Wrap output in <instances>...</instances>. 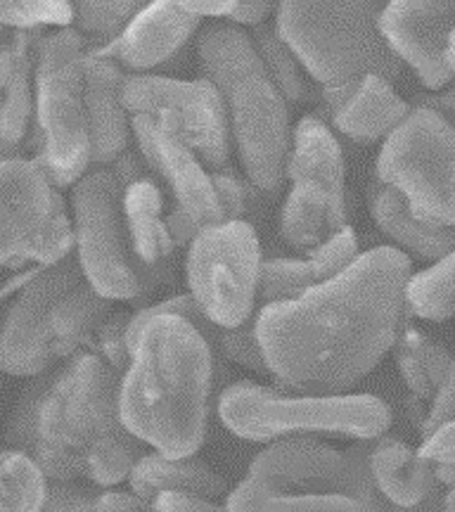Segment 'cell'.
<instances>
[{"label":"cell","instance_id":"cell-22","mask_svg":"<svg viewBox=\"0 0 455 512\" xmlns=\"http://www.w3.org/2000/svg\"><path fill=\"white\" fill-rule=\"evenodd\" d=\"M370 472H373L377 494L401 508H415L425 503L439 486L434 465L422 458L415 448L389 434L377 437L373 456H370Z\"/></svg>","mask_w":455,"mask_h":512},{"label":"cell","instance_id":"cell-53","mask_svg":"<svg viewBox=\"0 0 455 512\" xmlns=\"http://www.w3.org/2000/svg\"><path fill=\"white\" fill-rule=\"evenodd\" d=\"M444 512H455V484L448 486V494L444 496Z\"/></svg>","mask_w":455,"mask_h":512},{"label":"cell","instance_id":"cell-30","mask_svg":"<svg viewBox=\"0 0 455 512\" xmlns=\"http://www.w3.org/2000/svg\"><path fill=\"white\" fill-rule=\"evenodd\" d=\"M406 302L410 313L418 318L434 323L455 318V249L425 271L413 273Z\"/></svg>","mask_w":455,"mask_h":512},{"label":"cell","instance_id":"cell-48","mask_svg":"<svg viewBox=\"0 0 455 512\" xmlns=\"http://www.w3.org/2000/svg\"><path fill=\"white\" fill-rule=\"evenodd\" d=\"M418 107L437 112L441 119H446L455 128V88H448V91L437 95H420Z\"/></svg>","mask_w":455,"mask_h":512},{"label":"cell","instance_id":"cell-40","mask_svg":"<svg viewBox=\"0 0 455 512\" xmlns=\"http://www.w3.org/2000/svg\"><path fill=\"white\" fill-rule=\"evenodd\" d=\"M128 325L131 313H112L98 330V351L117 373L124 375L131 366V347H128Z\"/></svg>","mask_w":455,"mask_h":512},{"label":"cell","instance_id":"cell-27","mask_svg":"<svg viewBox=\"0 0 455 512\" xmlns=\"http://www.w3.org/2000/svg\"><path fill=\"white\" fill-rule=\"evenodd\" d=\"M394 358L403 382L418 401H432L437 396L455 363V356L444 344L410 325L396 339Z\"/></svg>","mask_w":455,"mask_h":512},{"label":"cell","instance_id":"cell-25","mask_svg":"<svg viewBox=\"0 0 455 512\" xmlns=\"http://www.w3.org/2000/svg\"><path fill=\"white\" fill-rule=\"evenodd\" d=\"M34 31H15L8 36L0 60V86H3V152L5 157L27 138L31 119V67H34ZM38 53V50H36Z\"/></svg>","mask_w":455,"mask_h":512},{"label":"cell","instance_id":"cell-52","mask_svg":"<svg viewBox=\"0 0 455 512\" xmlns=\"http://www.w3.org/2000/svg\"><path fill=\"white\" fill-rule=\"evenodd\" d=\"M446 60H448V67H451V72L455 76V29L451 34V43H448V53H446Z\"/></svg>","mask_w":455,"mask_h":512},{"label":"cell","instance_id":"cell-9","mask_svg":"<svg viewBox=\"0 0 455 512\" xmlns=\"http://www.w3.org/2000/svg\"><path fill=\"white\" fill-rule=\"evenodd\" d=\"M377 181L399 190L418 219L455 228V128L415 105L384 140Z\"/></svg>","mask_w":455,"mask_h":512},{"label":"cell","instance_id":"cell-20","mask_svg":"<svg viewBox=\"0 0 455 512\" xmlns=\"http://www.w3.org/2000/svg\"><path fill=\"white\" fill-rule=\"evenodd\" d=\"M124 214L140 266L157 287L171 283V259L176 252V242L171 238L166 219H162V192L152 178L133 183L124 190Z\"/></svg>","mask_w":455,"mask_h":512},{"label":"cell","instance_id":"cell-11","mask_svg":"<svg viewBox=\"0 0 455 512\" xmlns=\"http://www.w3.org/2000/svg\"><path fill=\"white\" fill-rule=\"evenodd\" d=\"M261 245L247 221L204 228L188 249L190 294L216 328L230 330L254 316L259 299Z\"/></svg>","mask_w":455,"mask_h":512},{"label":"cell","instance_id":"cell-28","mask_svg":"<svg viewBox=\"0 0 455 512\" xmlns=\"http://www.w3.org/2000/svg\"><path fill=\"white\" fill-rule=\"evenodd\" d=\"M110 316L112 299L102 297L86 280L69 294H64L53 311L57 358L81 354V344H86L91 335H98L102 323Z\"/></svg>","mask_w":455,"mask_h":512},{"label":"cell","instance_id":"cell-31","mask_svg":"<svg viewBox=\"0 0 455 512\" xmlns=\"http://www.w3.org/2000/svg\"><path fill=\"white\" fill-rule=\"evenodd\" d=\"M46 472L34 458L22 451L5 448L0 458V486L3 512H43L48 498Z\"/></svg>","mask_w":455,"mask_h":512},{"label":"cell","instance_id":"cell-35","mask_svg":"<svg viewBox=\"0 0 455 512\" xmlns=\"http://www.w3.org/2000/svg\"><path fill=\"white\" fill-rule=\"evenodd\" d=\"M76 8V24L81 34H91L95 38H107L117 41L124 34L128 24L138 17V12L145 8L143 3H86L74 5Z\"/></svg>","mask_w":455,"mask_h":512},{"label":"cell","instance_id":"cell-26","mask_svg":"<svg viewBox=\"0 0 455 512\" xmlns=\"http://www.w3.org/2000/svg\"><path fill=\"white\" fill-rule=\"evenodd\" d=\"M344 155L337 138L318 117H304L297 124L292 136V155L287 178L301 181V178H313L320 181L332 192L337 202L346 204L344 192Z\"/></svg>","mask_w":455,"mask_h":512},{"label":"cell","instance_id":"cell-32","mask_svg":"<svg viewBox=\"0 0 455 512\" xmlns=\"http://www.w3.org/2000/svg\"><path fill=\"white\" fill-rule=\"evenodd\" d=\"M252 41L256 50H259L261 60H264L268 74L278 91L283 93L287 102H304L309 100V86H306L304 76H301L299 60L292 53V48L283 41L278 29L261 24V27L252 29Z\"/></svg>","mask_w":455,"mask_h":512},{"label":"cell","instance_id":"cell-29","mask_svg":"<svg viewBox=\"0 0 455 512\" xmlns=\"http://www.w3.org/2000/svg\"><path fill=\"white\" fill-rule=\"evenodd\" d=\"M228 512H368L349 496L287 494L247 477L226 498Z\"/></svg>","mask_w":455,"mask_h":512},{"label":"cell","instance_id":"cell-23","mask_svg":"<svg viewBox=\"0 0 455 512\" xmlns=\"http://www.w3.org/2000/svg\"><path fill=\"white\" fill-rule=\"evenodd\" d=\"M342 228H346V204L337 202L323 183L313 178L292 183L280 211V233L292 247L313 252Z\"/></svg>","mask_w":455,"mask_h":512},{"label":"cell","instance_id":"cell-10","mask_svg":"<svg viewBox=\"0 0 455 512\" xmlns=\"http://www.w3.org/2000/svg\"><path fill=\"white\" fill-rule=\"evenodd\" d=\"M3 230L0 259L10 271L36 264L55 266L74 254L76 228L64 200L34 159L3 157Z\"/></svg>","mask_w":455,"mask_h":512},{"label":"cell","instance_id":"cell-14","mask_svg":"<svg viewBox=\"0 0 455 512\" xmlns=\"http://www.w3.org/2000/svg\"><path fill=\"white\" fill-rule=\"evenodd\" d=\"M83 275L79 254H69L55 266H46L19 292L3 320L0 366L8 375L38 377L50 373L60 358L55 351L53 311L64 294L79 287Z\"/></svg>","mask_w":455,"mask_h":512},{"label":"cell","instance_id":"cell-3","mask_svg":"<svg viewBox=\"0 0 455 512\" xmlns=\"http://www.w3.org/2000/svg\"><path fill=\"white\" fill-rule=\"evenodd\" d=\"M121 380L124 375L93 351H81L60 370L36 434L34 460L48 479L88 477L114 486L147 456L121 418Z\"/></svg>","mask_w":455,"mask_h":512},{"label":"cell","instance_id":"cell-16","mask_svg":"<svg viewBox=\"0 0 455 512\" xmlns=\"http://www.w3.org/2000/svg\"><path fill=\"white\" fill-rule=\"evenodd\" d=\"M131 128L145 162L169 183L176 197V209L188 216L192 226L202 233L204 228L226 223L214 178L204 171L200 157L181 138L143 114L131 117Z\"/></svg>","mask_w":455,"mask_h":512},{"label":"cell","instance_id":"cell-50","mask_svg":"<svg viewBox=\"0 0 455 512\" xmlns=\"http://www.w3.org/2000/svg\"><path fill=\"white\" fill-rule=\"evenodd\" d=\"M183 10H188L190 15L197 19L211 17V19H228L230 12H233L235 3H181Z\"/></svg>","mask_w":455,"mask_h":512},{"label":"cell","instance_id":"cell-4","mask_svg":"<svg viewBox=\"0 0 455 512\" xmlns=\"http://www.w3.org/2000/svg\"><path fill=\"white\" fill-rule=\"evenodd\" d=\"M197 55L204 79L219 88L230 107L235 145L249 181L256 190L275 195L290 169V114L252 34L216 22L197 38Z\"/></svg>","mask_w":455,"mask_h":512},{"label":"cell","instance_id":"cell-24","mask_svg":"<svg viewBox=\"0 0 455 512\" xmlns=\"http://www.w3.org/2000/svg\"><path fill=\"white\" fill-rule=\"evenodd\" d=\"M133 496L150 505L164 491H178V494H192L202 498L226 496L228 486L216 475L207 463L197 458H169L164 453H147L140 463L133 467L131 477Z\"/></svg>","mask_w":455,"mask_h":512},{"label":"cell","instance_id":"cell-43","mask_svg":"<svg viewBox=\"0 0 455 512\" xmlns=\"http://www.w3.org/2000/svg\"><path fill=\"white\" fill-rule=\"evenodd\" d=\"M455 420V363L448 373L446 382L441 384L437 396H434L432 403H429V411L425 418V425H422V439L429 437L434 430H439L441 425Z\"/></svg>","mask_w":455,"mask_h":512},{"label":"cell","instance_id":"cell-42","mask_svg":"<svg viewBox=\"0 0 455 512\" xmlns=\"http://www.w3.org/2000/svg\"><path fill=\"white\" fill-rule=\"evenodd\" d=\"M219 195L223 216L226 221H242L249 214V188L245 181H240L233 171L226 174H211Z\"/></svg>","mask_w":455,"mask_h":512},{"label":"cell","instance_id":"cell-21","mask_svg":"<svg viewBox=\"0 0 455 512\" xmlns=\"http://www.w3.org/2000/svg\"><path fill=\"white\" fill-rule=\"evenodd\" d=\"M370 214L387 238L396 242L403 254L415 256L420 261L437 264L455 249V228L434 226L422 221L408 207L406 197L392 185L380 181L370 188Z\"/></svg>","mask_w":455,"mask_h":512},{"label":"cell","instance_id":"cell-37","mask_svg":"<svg viewBox=\"0 0 455 512\" xmlns=\"http://www.w3.org/2000/svg\"><path fill=\"white\" fill-rule=\"evenodd\" d=\"M358 240L356 233L349 226L337 230L335 235H330L323 245L309 252V264L316 273L318 283H328V280L337 278L344 271H349L358 259Z\"/></svg>","mask_w":455,"mask_h":512},{"label":"cell","instance_id":"cell-41","mask_svg":"<svg viewBox=\"0 0 455 512\" xmlns=\"http://www.w3.org/2000/svg\"><path fill=\"white\" fill-rule=\"evenodd\" d=\"M418 453L434 465L437 482L444 486L455 484V420L441 425L429 437H425Z\"/></svg>","mask_w":455,"mask_h":512},{"label":"cell","instance_id":"cell-6","mask_svg":"<svg viewBox=\"0 0 455 512\" xmlns=\"http://www.w3.org/2000/svg\"><path fill=\"white\" fill-rule=\"evenodd\" d=\"M219 418L228 432L247 441H273L313 434L377 439L392 427V411L370 394H283L240 380L219 396Z\"/></svg>","mask_w":455,"mask_h":512},{"label":"cell","instance_id":"cell-49","mask_svg":"<svg viewBox=\"0 0 455 512\" xmlns=\"http://www.w3.org/2000/svg\"><path fill=\"white\" fill-rule=\"evenodd\" d=\"M370 512H444V496H439L437 489H434L432 496H429L425 503L415 505V508H401V505L382 501L375 510Z\"/></svg>","mask_w":455,"mask_h":512},{"label":"cell","instance_id":"cell-45","mask_svg":"<svg viewBox=\"0 0 455 512\" xmlns=\"http://www.w3.org/2000/svg\"><path fill=\"white\" fill-rule=\"evenodd\" d=\"M150 164L145 162L143 152H133V150H126L124 155H121L117 162L112 164V174L117 176V181L121 185V190H128L133 183L138 181H145V178H150Z\"/></svg>","mask_w":455,"mask_h":512},{"label":"cell","instance_id":"cell-7","mask_svg":"<svg viewBox=\"0 0 455 512\" xmlns=\"http://www.w3.org/2000/svg\"><path fill=\"white\" fill-rule=\"evenodd\" d=\"M36 157L38 169L55 188L79 183L91 159L86 114V38L60 29L36 53Z\"/></svg>","mask_w":455,"mask_h":512},{"label":"cell","instance_id":"cell-5","mask_svg":"<svg viewBox=\"0 0 455 512\" xmlns=\"http://www.w3.org/2000/svg\"><path fill=\"white\" fill-rule=\"evenodd\" d=\"M380 3H280L275 29L320 86L375 74L394 83L403 62L380 31Z\"/></svg>","mask_w":455,"mask_h":512},{"label":"cell","instance_id":"cell-8","mask_svg":"<svg viewBox=\"0 0 455 512\" xmlns=\"http://www.w3.org/2000/svg\"><path fill=\"white\" fill-rule=\"evenodd\" d=\"M76 254L86 283L102 297L131 302L159 287L133 252L124 214V190L112 169L100 166L74 188Z\"/></svg>","mask_w":455,"mask_h":512},{"label":"cell","instance_id":"cell-38","mask_svg":"<svg viewBox=\"0 0 455 512\" xmlns=\"http://www.w3.org/2000/svg\"><path fill=\"white\" fill-rule=\"evenodd\" d=\"M107 491L95 482L81 479H50L46 510L43 512H98V505Z\"/></svg>","mask_w":455,"mask_h":512},{"label":"cell","instance_id":"cell-39","mask_svg":"<svg viewBox=\"0 0 455 512\" xmlns=\"http://www.w3.org/2000/svg\"><path fill=\"white\" fill-rule=\"evenodd\" d=\"M221 351L237 366L254 370V373H268L264 351H261L259 337H256V318L237 328L221 330Z\"/></svg>","mask_w":455,"mask_h":512},{"label":"cell","instance_id":"cell-1","mask_svg":"<svg viewBox=\"0 0 455 512\" xmlns=\"http://www.w3.org/2000/svg\"><path fill=\"white\" fill-rule=\"evenodd\" d=\"M410 278V256L384 245L299 299L264 306L256 337L268 373L299 394H349L394 349L413 316Z\"/></svg>","mask_w":455,"mask_h":512},{"label":"cell","instance_id":"cell-2","mask_svg":"<svg viewBox=\"0 0 455 512\" xmlns=\"http://www.w3.org/2000/svg\"><path fill=\"white\" fill-rule=\"evenodd\" d=\"M131 366L121 380V418L145 446L169 458H192L207 437L216 354L190 320L131 313Z\"/></svg>","mask_w":455,"mask_h":512},{"label":"cell","instance_id":"cell-15","mask_svg":"<svg viewBox=\"0 0 455 512\" xmlns=\"http://www.w3.org/2000/svg\"><path fill=\"white\" fill-rule=\"evenodd\" d=\"M453 29L455 3L401 0L384 5L380 15L382 36L429 91H439L455 79L446 60Z\"/></svg>","mask_w":455,"mask_h":512},{"label":"cell","instance_id":"cell-13","mask_svg":"<svg viewBox=\"0 0 455 512\" xmlns=\"http://www.w3.org/2000/svg\"><path fill=\"white\" fill-rule=\"evenodd\" d=\"M377 439H358L344 453L320 444L316 437L273 441L249 465V475L273 489H299L304 494L349 496L375 510L384 498L370 472V456Z\"/></svg>","mask_w":455,"mask_h":512},{"label":"cell","instance_id":"cell-33","mask_svg":"<svg viewBox=\"0 0 455 512\" xmlns=\"http://www.w3.org/2000/svg\"><path fill=\"white\" fill-rule=\"evenodd\" d=\"M57 375H60V370H50V373L31 377V382L22 389L8 418V425H5V448L22 451L34 458L38 418H41L43 401H46L48 392L53 389Z\"/></svg>","mask_w":455,"mask_h":512},{"label":"cell","instance_id":"cell-47","mask_svg":"<svg viewBox=\"0 0 455 512\" xmlns=\"http://www.w3.org/2000/svg\"><path fill=\"white\" fill-rule=\"evenodd\" d=\"M98 512H157L152 505L140 501L133 494H117V491H107L98 505Z\"/></svg>","mask_w":455,"mask_h":512},{"label":"cell","instance_id":"cell-17","mask_svg":"<svg viewBox=\"0 0 455 512\" xmlns=\"http://www.w3.org/2000/svg\"><path fill=\"white\" fill-rule=\"evenodd\" d=\"M323 100L335 126L356 143L387 140L413 112L392 83L375 74L342 86H323Z\"/></svg>","mask_w":455,"mask_h":512},{"label":"cell","instance_id":"cell-19","mask_svg":"<svg viewBox=\"0 0 455 512\" xmlns=\"http://www.w3.org/2000/svg\"><path fill=\"white\" fill-rule=\"evenodd\" d=\"M200 27V19L181 3H150L117 38V57L126 69L140 72L171 60Z\"/></svg>","mask_w":455,"mask_h":512},{"label":"cell","instance_id":"cell-34","mask_svg":"<svg viewBox=\"0 0 455 512\" xmlns=\"http://www.w3.org/2000/svg\"><path fill=\"white\" fill-rule=\"evenodd\" d=\"M316 285L320 283L309 259H266L259 275V302L264 306L292 302Z\"/></svg>","mask_w":455,"mask_h":512},{"label":"cell","instance_id":"cell-46","mask_svg":"<svg viewBox=\"0 0 455 512\" xmlns=\"http://www.w3.org/2000/svg\"><path fill=\"white\" fill-rule=\"evenodd\" d=\"M273 10H278L271 3H235L233 12H230L228 22H233L235 27L237 24H249V27L256 29L264 24V19L271 15Z\"/></svg>","mask_w":455,"mask_h":512},{"label":"cell","instance_id":"cell-51","mask_svg":"<svg viewBox=\"0 0 455 512\" xmlns=\"http://www.w3.org/2000/svg\"><path fill=\"white\" fill-rule=\"evenodd\" d=\"M41 271H43L41 266L29 268V271H24V273H22V271H17V273L12 275V278L8 280V283H5V287H3V299H10L12 294H15V292H22L24 287H27V285L31 283V280H34L36 275L41 273Z\"/></svg>","mask_w":455,"mask_h":512},{"label":"cell","instance_id":"cell-12","mask_svg":"<svg viewBox=\"0 0 455 512\" xmlns=\"http://www.w3.org/2000/svg\"><path fill=\"white\" fill-rule=\"evenodd\" d=\"M121 102L131 117L143 114L181 138L214 174L230 171L226 100L211 81L131 74L121 83Z\"/></svg>","mask_w":455,"mask_h":512},{"label":"cell","instance_id":"cell-36","mask_svg":"<svg viewBox=\"0 0 455 512\" xmlns=\"http://www.w3.org/2000/svg\"><path fill=\"white\" fill-rule=\"evenodd\" d=\"M3 27L15 31H36L41 27L72 29L76 8L72 3H8L0 5Z\"/></svg>","mask_w":455,"mask_h":512},{"label":"cell","instance_id":"cell-44","mask_svg":"<svg viewBox=\"0 0 455 512\" xmlns=\"http://www.w3.org/2000/svg\"><path fill=\"white\" fill-rule=\"evenodd\" d=\"M157 512H228L226 505H216L211 498L178 494V491H164L150 503Z\"/></svg>","mask_w":455,"mask_h":512},{"label":"cell","instance_id":"cell-18","mask_svg":"<svg viewBox=\"0 0 455 512\" xmlns=\"http://www.w3.org/2000/svg\"><path fill=\"white\" fill-rule=\"evenodd\" d=\"M126 74L110 57H86V114L93 164H114L128 150V112L121 102Z\"/></svg>","mask_w":455,"mask_h":512}]
</instances>
